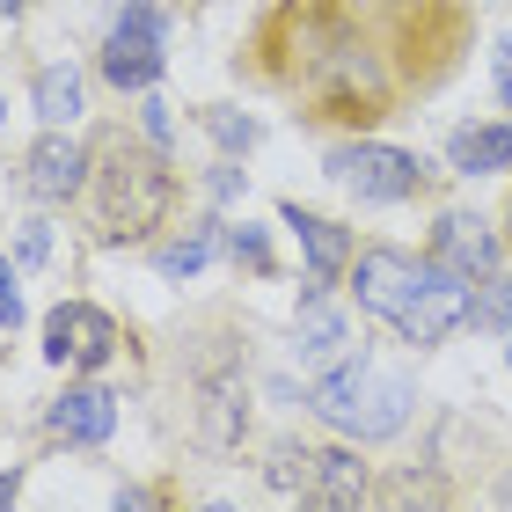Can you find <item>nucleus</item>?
<instances>
[{"label": "nucleus", "instance_id": "nucleus-1", "mask_svg": "<svg viewBox=\"0 0 512 512\" xmlns=\"http://www.w3.org/2000/svg\"><path fill=\"white\" fill-rule=\"evenodd\" d=\"M308 403H315L322 425H337L344 439H395L417 410V381L403 366H381V359L352 352L308 388Z\"/></svg>", "mask_w": 512, "mask_h": 512}, {"label": "nucleus", "instance_id": "nucleus-2", "mask_svg": "<svg viewBox=\"0 0 512 512\" xmlns=\"http://www.w3.org/2000/svg\"><path fill=\"white\" fill-rule=\"evenodd\" d=\"M169 198H176V183H169V169H161L154 154L118 147L103 161V235H118V242L147 235V227H161Z\"/></svg>", "mask_w": 512, "mask_h": 512}, {"label": "nucleus", "instance_id": "nucleus-3", "mask_svg": "<svg viewBox=\"0 0 512 512\" xmlns=\"http://www.w3.org/2000/svg\"><path fill=\"white\" fill-rule=\"evenodd\" d=\"M344 191H359L366 205H403L425 191V161H417L410 147H381V139H359V147H330V161H322Z\"/></svg>", "mask_w": 512, "mask_h": 512}, {"label": "nucleus", "instance_id": "nucleus-4", "mask_svg": "<svg viewBox=\"0 0 512 512\" xmlns=\"http://www.w3.org/2000/svg\"><path fill=\"white\" fill-rule=\"evenodd\" d=\"M461 322H476V278H461L454 264H439V256H425V278H417L410 308L395 315V337L425 352V344L454 337Z\"/></svg>", "mask_w": 512, "mask_h": 512}, {"label": "nucleus", "instance_id": "nucleus-5", "mask_svg": "<svg viewBox=\"0 0 512 512\" xmlns=\"http://www.w3.org/2000/svg\"><path fill=\"white\" fill-rule=\"evenodd\" d=\"M161 15H154V0H118V22H110V37H103V81L110 88H125V96H147V88L161 81Z\"/></svg>", "mask_w": 512, "mask_h": 512}, {"label": "nucleus", "instance_id": "nucleus-6", "mask_svg": "<svg viewBox=\"0 0 512 512\" xmlns=\"http://www.w3.org/2000/svg\"><path fill=\"white\" fill-rule=\"evenodd\" d=\"M118 352V322L103 308H88V300H59L52 315H44V359L52 366H81V374H96V366Z\"/></svg>", "mask_w": 512, "mask_h": 512}, {"label": "nucleus", "instance_id": "nucleus-7", "mask_svg": "<svg viewBox=\"0 0 512 512\" xmlns=\"http://www.w3.org/2000/svg\"><path fill=\"white\" fill-rule=\"evenodd\" d=\"M417 278H425V264H417V256H403V249H366V256H359V271H352V293H359V308H366V315L395 322V315L410 308Z\"/></svg>", "mask_w": 512, "mask_h": 512}, {"label": "nucleus", "instance_id": "nucleus-8", "mask_svg": "<svg viewBox=\"0 0 512 512\" xmlns=\"http://www.w3.org/2000/svg\"><path fill=\"white\" fill-rule=\"evenodd\" d=\"M81 183H88V154L52 125V132H44L37 147H30V161H22V191L44 198V205H66V198L81 191Z\"/></svg>", "mask_w": 512, "mask_h": 512}, {"label": "nucleus", "instance_id": "nucleus-9", "mask_svg": "<svg viewBox=\"0 0 512 512\" xmlns=\"http://www.w3.org/2000/svg\"><path fill=\"white\" fill-rule=\"evenodd\" d=\"M432 256H439V264H454L461 278H491V271H498V235H491L476 213H439Z\"/></svg>", "mask_w": 512, "mask_h": 512}, {"label": "nucleus", "instance_id": "nucleus-10", "mask_svg": "<svg viewBox=\"0 0 512 512\" xmlns=\"http://www.w3.org/2000/svg\"><path fill=\"white\" fill-rule=\"evenodd\" d=\"M52 432L74 439V447H103V439L118 432V395L110 388H66L52 403Z\"/></svg>", "mask_w": 512, "mask_h": 512}, {"label": "nucleus", "instance_id": "nucleus-11", "mask_svg": "<svg viewBox=\"0 0 512 512\" xmlns=\"http://www.w3.org/2000/svg\"><path fill=\"white\" fill-rule=\"evenodd\" d=\"M278 220L293 227V242L308 249V271H315V286L322 278H337L344 264H352V235H344L337 220H322V213H300V205H278Z\"/></svg>", "mask_w": 512, "mask_h": 512}, {"label": "nucleus", "instance_id": "nucleus-12", "mask_svg": "<svg viewBox=\"0 0 512 512\" xmlns=\"http://www.w3.org/2000/svg\"><path fill=\"white\" fill-rule=\"evenodd\" d=\"M300 359H308V366L352 359V322L322 300V286H308V300H300Z\"/></svg>", "mask_w": 512, "mask_h": 512}, {"label": "nucleus", "instance_id": "nucleus-13", "mask_svg": "<svg viewBox=\"0 0 512 512\" xmlns=\"http://www.w3.org/2000/svg\"><path fill=\"white\" fill-rule=\"evenodd\" d=\"M447 161H454V176H498V169H512V125H461Z\"/></svg>", "mask_w": 512, "mask_h": 512}, {"label": "nucleus", "instance_id": "nucleus-14", "mask_svg": "<svg viewBox=\"0 0 512 512\" xmlns=\"http://www.w3.org/2000/svg\"><path fill=\"white\" fill-rule=\"evenodd\" d=\"M308 498H322V505H359V498H366V469H359V454H344V447L315 454V483H308Z\"/></svg>", "mask_w": 512, "mask_h": 512}, {"label": "nucleus", "instance_id": "nucleus-15", "mask_svg": "<svg viewBox=\"0 0 512 512\" xmlns=\"http://www.w3.org/2000/svg\"><path fill=\"white\" fill-rule=\"evenodd\" d=\"M30 103H37L44 125H74L81 118V74H74V66H37Z\"/></svg>", "mask_w": 512, "mask_h": 512}, {"label": "nucleus", "instance_id": "nucleus-16", "mask_svg": "<svg viewBox=\"0 0 512 512\" xmlns=\"http://www.w3.org/2000/svg\"><path fill=\"white\" fill-rule=\"evenodd\" d=\"M213 249H220V235H213V227H191L183 242H169V249H161V278H198L205 264H213Z\"/></svg>", "mask_w": 512, "mask_h": 512}, {"label": "nucleus", "instance_id": "nucleus-17", "mask_svg": "<svg viewBox=\"0 0 512 512\" xmlns=\"http://www.w3.org/2000/svg\"><path fill=\"white\" fill-rule=\"evenodd\" d=\"M205 439H213V447H235V439H242L235 388H213V395H205Z\"/></svg>", "mask_w": 512, "mask_h": 512}, {"label": "nucleus", "instance_id": "nucleus-18", "mask_svg": "<svg viewBox=\"0 0 512 512\" xmlns=\"http://www.w3.org/2000/svg\"><path fill=\"white\" fill-rule=\"evenodd\" d=\"M205 132H213L227 154H249L256 147V118H242V110H205Z\"/></svg>", "mask_w": 512, "mask_h": 512}, {"label": "nucleus", "instance_id": "nucleus-19", "mask_svg": "<svg viewBox=\"0 0 512 512\" xmlns=\"http://www.w3.org/2000/svg\"><path fill=\"white\" fill-rule=\"evenodd\" d=\"M271 483H278V491H308V483H315V454L308 447H278L271 454Z\"/></svg>", "mask_w": 512, "mask_h": 512}, {"label": "nucleus", "instance_id": "nucleus-20", "mask_svg": "<svg viewBox=\"0 0 512 512\" xmlns=\"http://www.w3.org/2000/svg\"><path fill=\"white\" fill-rule=\"evenodd\" d=\"M227 256H235V264H249V271H264L271 264V242H264V227H227Z\"/></svg>", "mask_w": 512, "mask_h": 512}, {"label": "nucleus", "instance_id": "nucleus-21", "mask_svg": "<svg viewBox=\"0 0 512 512\" xmlns=\"http://www.w3.org/2000/svg\"><path fill=\"white\" fill-rule=\"evenodd\" d=\"M476 322H512V278H483V293H476Z\"/></svg>", "mask_w": 512, "mask_h": 512}, {"label": "nucleus", "instance_id": "nucleus-22", "mask_svg": "<svg viewBox=\"0 0 512 512\" xmlns=\"http://www.w3.org/2000/svg\"><path fill=\"white\" fill-rule=\"evenodd\" d=\"M44 256H52V227H44V220H22V227H15V264H44Z\"/></svg>", "mask_w": 512, "mask_h": 512}, {"label": "nucleus", "instance_id": "nucleus-23", "mask_svg": "<svg viewBox=\"0 0 512 512\" xmlns=\"http://www.w3.org/2000/svg\"><path fill=\"white\" fill-rule=\"evenodd\" d=\"M139 125H147L154 147H169V139H176V118H169V103H161L154 88H147V103H139Z\"/></svg>", "mask_w": 512, "mask_h": 512}, {"label": "nucleus", "instance_id": "nucleus-24", "mask_svg": "<svg viewBox=\"0 0 512 512\" xmlns=\"http://www.w3.org/2000/svg\"><path fill=\"white\" fill-rule=\"evenodd\" d=\"M22 322V293H15V264L0 256V330H15Z\"/></svg>", "mask_w": 512, "mask_h": 512}, {"label": "nucleus", "instance_id": "nucleus-25", "mask_svg": "<svg viewBox=\"0 0 512 512\" xmlns=\"http://www.w3.org/2000/svg\"><path fill=\"white\" fill-rule=\"evenodd\" d=\"M491 74H498V96L512 110V37H498V59H491Z\"/></svg>", "mask_w": 512, "mask_h": 512}, {"label": "nucleus", "instance_id": "nucleus-26", "mask_svg": "<svg viewBox=\"0 0 512 512\" xmlns=\"http://www.w3.org/2000/svg\"><path fill=\"white\" fill-rule=\"evenodd\" d=\"M213 198H242V169H220L213 176Z\"/></svg>", "mask_w": 512, "mask_h": 512}, {"label": "nucleus", "instance_id": "nucleus-27", "mask_svg": "<svg viewBox=\"0 0 512 512\" xmlns=\"http://www.w3.org/2000/svg\"><path fill=\"white\" fill-rule=\"evenodd\" d=\"M15 491H22V476H15V469H8V476H0V505H8V498H15Z\"/></svg>", "mask_w": 512, "mask_h": 512}, {"label": "nucleus", "instance_id": "nucleus-28", "mask_svg": "<svg viewBox=\"0 0 512 512\" xmlns=\"http://www.w3.org/2000/svg\"><path fill=\"white\" fill-rule=\"evenodd\" d=\"M22 8H30V0H0V15H22Z\"/></svg>", "mask_w": 512, "mask_h": 512}, {"label": "nucleus", "instance_id": "nucleus-29", "mask_svg": "<svg viewBox=\"0 0 512 512\" xmlns=\"http://www.w3.org/2000/svg\"><path fill=\"white\" fill-rule=\"evenodd\" d=\"M0 125H8V103H0Z\"/></svg>", "mask_w": 512, "mask_h": 512}, {"label": "nucleus", "instance_id": "nucleus-30", "mask_svg": "<svg viewBox=\"0 0 512 512\" xmlns=\"http://www.w3.org/2000/svg\"><path fill=\"white\" fill-rule=\"evenodd\" d=\"M505 366H512V344H505Z\"/></svg>", "mask_w": 512, "mask_h": 512}]
</instances>
